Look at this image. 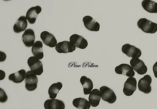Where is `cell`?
<instances>
[{"label":"cell","instance_id":"8992f818","mask_svg":"<svg viewBox=\"0 0 157 109\" xmlns=\"http://www.w3.org/2000/svg\"><path fill=\"white\" fill-rule=\"evenodd\" d=\"M130 64L134 70L140 75H145L147 73L148 68L144 61L139 58H132L130 60Z\"/></svg>","mask_w":157,"mask_h":109},{"label":"cell","instance_id":"e0dca14e","mask_svg":"<svg viewBox=\"0 0 157 109\" xmlns=\"http://www.w3.org/2000/svg\"><path fill=\"white\" fill-rule=\"evenodd\" d=\"M27 19L26 17L21 16L18 19L13 26V31L19 33L25 31L28 26Z\"/></svg>","mask_w":157,"mask_h":109},{"label":"cell","instance_id":"f1b7e54d","mask_svg":"<svg viewBox=\"0 0 157 109\" xmlns=\"http://www.w3.org/2000/svg\"></svg>","mask_w":157,"mask_h":109},{"label":"cell","instance_id":"83f0119b","mask_svg":"<svg viewBox=\"0 0 157 109\" xmlns=\"http://www.w3.org/2000/svg\"><path fill=\"white\" fill-rule=\"evenodd\" d=\"M0 80H2V79H5L6 76V74L4 71L1 70H0Z\"/></svg>","mask_w":157,"mask_h":109},{"label":"cell","instance_id":"2e32d148","mask_svg":"<svg viewBox=\"0 0 157 109\" xmlns=\"http://www.w3.org/2000/svg\"><path fill=\"white\" fill-rule=\"evenodd\" d=\"M45 109H65L63 102L57 99H51L46 100L44 103Z\"/></svg>","mask_w":157,"mask_h":109},{"label":"cell","instance_id":"484cf974","mask_svg":"<svg viewBox=\"0 0 157 109\" xmlns=\"http://www.w3.org/2000/svg\"><path fill=\"white\" fill-rule=\"evenodd\" d=\"M153 71L155 77L157 78V61L153 66Z\"/></svg>","mask_w":157,"mask_h":109},{"label":"cell","instance_id":"7402d4cb","mask_svg":"<svg viewBox=\"0 0 157 109\" xmlns=\"http://www.w3.org/2000/svg\"><path fill=\"white\" fill-rule=\"evenodd\" d=\"M72 104L74 107L78 109L90 108L91 104L89 101L83 98H77L73 100Z\"/></svg>","mask_w":157,"mask_h":109},{"label":"cell","instance_id":"30bf717a","mask_svg":"<svg viewBox=\"0 0 157 109\" xmlns=\"http://www.w3.org/2000/svg\"><path fill=\"white\" fill-rule=\"evenodd\" d=\"M115 71L119 75H124L129 78L133 77L135 75L132 67L126 64H122L116 67Z\"/></svg>","mask_w":157,"mask_h":109},{"label":"cell","instance_id":"cb8c5ba5","mask_svg":"<svg viewBox=\"0 0 157 109\" xmlns=\"http://www.w3.org/2000/svg\"><path fill=\"white\" fill-rule=\"evenodd\" d=\"M63 87V84L61 82L53 83L50 86L48 89V94L51 99H55L57 93Z\"/></svg>","mask_w":157,"mask_h":109},{"label":"cell","instance_id":"603a6c76","mask_svg":"<svg viewBox=\"0 0 157 109\" xmlns=\"http://www.w3.org/2000/svg\"><path fill=\"white\" fill-rule=\"evenodd\" d=\"M143 8L151 13H157V3L151 0H144L142 2Z\"/></svg>","mask_w":157,"mask_h":109},{"label":"cell","instance_id":"7a4b0ae2","mask_svg":"<svg viewBox=\"0 0 157 109\" xmlns=\"http://www.w3.org/2000/svg\"><path fill=\"white\" fill-rule=\"evenodd\" d=\"M25 87L29 91H33L37 88L38 79L37 75L31 71L26 72L25 78Z\"/></svg>","mask_w":157,"mask_h":109},{"label":"cell","instance_id":"5bb4252c","mask_svg":"<svg viewBox=\"0 0 157 109\" xmlns=\"http://www.w3.org/2000/svg\"><path fill=\"white\" fill-rule=\"evenodd\" d=\"M70 41L72 43L75 47L81 49H85L88 46L87 40L82 36L77 34L71 35L70 38Z\"/></svg>","mask_w":157,"mask_h":109},{"label":"cell","instance_id":"ac0fdd59","mask_svg":"<svg viewBox=\"0 0 157 109\" xmlns=\"http://www.w3.org/2000/svg\"><path fill=\"white\" fill-rule=\"evenodd\" d=\"M101 97L100 90L98 89H94L90 94L88 100L91 106L93 107H97L100 103Z\"/></svg>","mask_w":157,"mask_h":109},{"label":"cell","instance_id":"5b68a950","mask_svg":"<svg viewBox=\"0 0 157 109\" xmlns=\"http://www.w3.org/2000/svg\"><path fill=\"white\" fill-rule=\"evenodd\" d=\"M152 82V78L149 75H145L139 81L138 87L140 91L146 94L151 93L152 87L151 86Z\"/></svg>","mask_w":157,"mask_h":109},{"label":"cell","instance_id":"277c9868","mask_svg":"<svg viewBox=\"0 0 157 109\" xmlns=\"http://www.w3.org/2000/svg\"><path fill=\"white\" fill-rule=\"evenodd\" d=\"M102 100L110 104H113L117 100L115 93L110 88L106 86H101L99 89Z\"/></svg>","mask_w":157,"mask_h":109},{"label":"cell","instance_id":"7c38bea8","mask_svg":"<svg viewBox=\"0 0 157 109\" xmlns=\"http://www.w3.org/2000/svg\"><path fill=\"white\" fill-rule=\"evenodd\" d=\"M40 38L45 45L50 47H56L57 44V40L54 35L47 31L42 32Z\"/></svg>","mask_w":157,"mask_h":109},{"label":"cell","instance_id":"d6986e66","mask_svg":"<svg viewBox=\"0 0 157 109\" xmlns=\"http://www.w3.org/2000/svg\"><path fill=\"white\" fill-rule=\"evenodd\" d=\"M43 47V43L40 40L36 41L32 47V54L39 60L43 59L44 57Z\"/></svg>","mask_w":157,"mask_h":109},{"label":"cell","instance_id":"d4e9b609","mask_svg":"<svg viewBox=\"0 0 157 109\" xmlns=\"http://www.w3.org/2000/svg\"><path fill=\"white\" fill-rule=\"evenodd\" d=\"M8 96L5 91L1 88V93H0V102L5 103L8 100Z\"/></svg>","mask_w":157,"mask_h":109},{"label":"cell","instance_id":"3957f363","mask_svg":"<svg viewBox=\"0 0 157 109\" xmlns=\"http://www.w3.org/2000/svg\"><path fill=\"white\" fill-rule=\"evenodd\" d=\"M28 64L31 71L37 76L43 72V64L41 61L34 56L31 57L28 60Z\"/></svg>","mask_w":157,"mask_h":109},{"label":"cell","instance_id":"ffe728a7","mask_svg":"<svg viewBox=\"0 0 157 109\" xmlns=\"http://www.w3.org/2000/svg\"><path fill=\"white\" fill-rule=\"evenodd\" d=\"M80 82L83 88L84 94H90L93 90V83L91 79L85 76H82L80 79Z\"/></svg>","mask_w":157,"mask_h":109},{"label":"cell","instance_id":"9c48e42d","mask_svg":"<svg viewBox=\"0 0 157 109\" xmlns=\"http://www.w3.org/2000/svg\"><path fill=\"white\" fill-rule=\"evenodd\" d=\"M76 47L71 42L64 40L57 43L56 50L60 54H67L74 52L76 49Z\"/></svg>","mask_w":157,"mask_h":109},{"label":"cell","instance_id":"6da1fadb","mask_svg":"<svg viewBox=\"0 0 157 109\" xmlns=\"http://www.w3.org/2000/svg\"><path fill=\"white\" fill-rule=\"evenodd\" d=\"M137 26L144 33L151 34L157 31V24L154 23L145 18H142L137 22Z\"/></svg>","mask_w":157,"mask_h":109},{"label":"cell","instance_id":"44dd1931","mask_svg":"<svg viewBox=\"0 0 157 109\" xmlns=\"http://www.w3.org/2000/svg\"><path fill=\"white\" fill-rule=\"evenodd\" d=\"M26 74V71L25 69L20 70L15 73L10 75L8 79L10 80L13 81L14 83H21L25 80Z\"/></svg>","mask_w":157,"mask_h":109},{"label":"cell","instance_id":"52a82bcc","mask_svg":"<svg viewBox=\"0 0 157 109\" xmlns=\"http://www.w3.org/2000/svg\"><path fill=\"white\" fill-rule=\"evenodd\" d=\"M122 51L128 57L134 58H139L142 53L139 48L129 44H124L122 47Z\"/></svg>","mask_w":157,"mask_h":109},{"label":"cell","instance_id":"8fae6325","mask_svg":"<svg viewBox=\"0 0 157 109\" xmlns=\"http://www.w3.org/2000/svg\"><path fill=\"white\" fill-rule=\"evenodd\" d=\"M83 21L84 26L88 30L91 31L97 32L100 29L99 23L92 17L86 16L84 17Z\"/></svg>","mask_w":157,"mask_h":109},{"label":"cell","instance_id":"9a60e30c","mask_svg":"<svg viewBox=\"0 0 157 109\" xmlns=\"http://www.w3.org/2000/svg\"><path fill=\"white\" fill-rule=\"evenodd\" d=\"M42 8L39 5L31 8L28 10L26 14V18L29 23L34 24L39 14L41 12Z\"/></svg>","mask_w":157,"mask_h":109},{"label":"cell","instance_id":"4fadbf2b","mask_svg":"<svg viewBox=\"0 0 157 109\" xmlns=\"http://www.w3.org/2000/svg\"><path fill=\"white\" fill-rule=\"evenodd\" d=\"M36 40L34 32L32 29H27L22 36V41L25 46L27 47H32Z\"/></svg>","mask_w":157,"mask_h":109},{"label":"cell","instance_id":"4316f807","mask_svg":"<svg viewBox=\"0 0 157 109\" xmlns=\"http://www.w3.org/2000/svg\"><path fill=\"white\" fill-rule=\"evenodd\" d=\"M0 53H1V61H0V62H4L6 60V54H5V53L2 52V51H0Z\"/></svg>","mask_w":157,"mask_h":109},{"label":"cell","instance_id":"ba28073f","mask_svg":"<svg viewBox=\"0 0 157 109\" xmlns=\"http://www.w3.org/2000/svg\"><path fill=\"white\" fill-rule=\"evenodd\" d=\"M137 80L134 77H129L127 79L124 84L123 92L128 96L132 95L137 89Z\"/></svg>","mask_w":157,"mask_h":109}]
</instances>
